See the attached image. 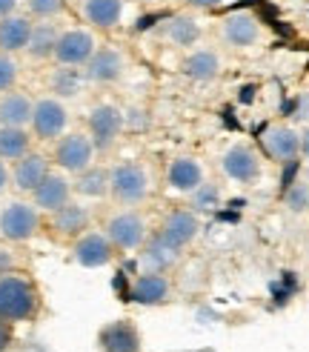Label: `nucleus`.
<instances>
[{
	"label": "nucleus",
	"mask_w": 309,
	"mask_h": 352,
	"mask_svg": "<svg viewBox=\"0 0 309 352\" xmlns=\"http://www.w3.org/2000/svg\"><path fill=\"white\" fill-rule=\"evenodd\" d=\"M52 166H58L60 172L66 175H75L89 169L98 157V149L92 144V138L86 129H75V132H66L55 140V146H52Z\"/></svg>",
	"instance_id": "7"
},
{
	"label": "nucleus",
	"mask_w": 309,
	"mask_h": 352,
	"mask_svg": "<svg viewBox=\"0 0 309 352\" xmlns=\"http://www.w3.org/2000/svg\"><path fill=\"white\" fill-rule=\"evenodd\" d=\"M220 172L232 184L252 186L264 178V152L249 140H235L220 152Z\"/></svg>",
	"instance_id": "5"
},
{
	"label": "nucleus",
	"mask_w": 309,
	"mask_h": 352,
	"mask_svg": "<svg viewBox=\"0 0 309 352\" xmlns=\"http://www.w3.org/2000/svg\"><path fill=\"white\" fill-rule=\"evenodd\" d=\"M9 270H21V263H17V255L14 250L0 243V272H9Z\"/></svg>",
	"instance_id": "34"
},
{
	"label": "nucleus",
	"mask_w": 309,
	"mask_h": 352,
	"mask_svg": "<svg viewBox=\"0 0 309 352\" xmlns=\"http://www.w3.org/2000/svg\"><path fill=\"white\" fill-rule=\"evenodd\" d=\"M86 83V75H83V69L78 66H58L52 69V75H49V92L55 95V98H75L80 92V86Z\"/></svg>",
	"instance_id": "29"
},
{
	"label": "nucleus",
	"mask_w": 309,
	"mask_h": 352,
	"mask_svg": "<svg viewBox=\"0 0 309 352\" xmlns=\"http://www.w3.org/2000/svg\"><path fill=\"white\" fill-rule=\"evenodd\" d=\"M14 344V324L0 318V352H9Z\"/></svg>",
	"instance_id": "35"
},
{
	"label": "nucleus",
	"mask_w": 309,
	"mask_h": 352,
	"mask_svg": "<svg viewBox=\"0 0 309 352\" xmlns=\"http://www.w3.org/2000/svg\"><path fill=\"white\" fill-rule=\"evenodd\" d=\"M284 204L292 212H306L309 209V184H292L284 195Z\"/></svg>",
	"instance_id": "33"
},
{
	"label": "nucleus",
	"mask_w": 309,
	"mask_h": 352,
	"mask_svg": "<svg viewBox=\"0 0 309 352\" xmlns=\"http://www.w3.org/2000/svg\"><path fill=\"white\" fill-rule=\"evenodd\" d=\"M154 192V175L144 161H120L109 169V198L117 206H141Z\"/></svg>",
	"instance_id": "2"
},
{
	"label": "nucleus",
	"mask_w": 309,
	"mask_h": 352,
	"mask_svg": "<svg viewBox=\"0 0 309 352\" xmlns=\"http://www.w3.org/2000/svg\"><path fill=\"white\" fill-rule=\"evenodd\" d=\"M32 144H34V138L29 126H0V157L6 164H14L17 157L32 152Z\"/></svg>",
	"instance_id": "28"
},
{
	"label": "nucleus",
	"mask_w": 309,
	"mask_h": 352,
	"mask_svg": "<svg viewBox=\"0 0 309 352\" xmlns=\"http://www.w3.org/2000/svg\"><path fill=\"white\" fill-rule=\"evenodd\" d=\"M23 6L32 21H58L60 14H66L69 0H23Z\"/></svg>",
	"instance_id": "31"
},
{
	"label": "nucleus",
	"mask_w": 309,
	"mask_h": 352,
	"mask_svg": "<svg viewBox=\"0 0 309 352\" xmlns=\"http://www.w3.org/2000/svg\"><path fill=\"white\" fill-rule=\"evenodd\" d=\"M72 258H75L78 267L100 270V267H109V263L117 258V250L112 246V241L106 238V232L89 226V230H86L80 238L72 241Z\"/></svg>",
	"instance_id": "12"
},
{
	"label": "nucleus",
	"mask_w": 309,
	"mask_h": 352,
	"mask_svg": "<svg viewBox=\"0 0 309 352\" xmlns=\"http://www.w3.org/2000/svg\"><path fill=\"white\" fill-rule=\"evenodd\" d=\"M103 232L112 241L117 255L124 252H137L149 241V221L137 206H120L103 221Z\"/></svg>",
	"instance_id": "3"
},
{
	"label": "nucleus",
	"mask_w": 309,
	"mask_h": 352,
	"mask_svg": "<svg viewBox=\"0 0 309 352\" xmlns=\"http://www.w3.org/2000/svg\"><path fill=\"white\" fill-rule=\"evenodd\" d=\"M166 189L178 195H195L206 186V166L195 155H175L166 164Z\"/></svg>",
	"instance_id": "13"
},
{
	"label": "nucleus",
	"mask_w": 309,
	"mask_h": 352,
	"mask_svg": "<svg viewBox=\"0 0 309 352\" xmlns=\"http://www.w3.org/2000/svg\"><path fill=\"white\" fill-rule=\"evenodd\" d=\"M183 3L189 9H201V12H209V9H220V6H227L229 0H183Z\"/></svg>",
	"instance_id": "36"
},
{
	"label": "nucleus",
	"mask_w": 309,
	"mask_h": 352,
	"mask_svg": "<svg viewBox=\"0 0 309 352\" xmlns=\"http://www.w3.org/2000/svg\"><path fill=\"white\" fill-rule=\"evenodd\" d=\"M72 189H75V195H80L86 201L109 198V169L92 164L89 169L78 172L75 178H72Z\"/></svg>",
	"instance_id": "27"
},
{
	"label": "nucleus",
	"mask_w": 309,
	"mask_h": 352,
	"mask_svg": "<svg viewBox=\"0 0 309 352\" xmlns=\"http://www.w3.org/2000/svg\"><path fill=\"white\" fill-rule=\"evenodd\" d=\"M43 312V292L26 270L0 272V318L9 324H32Z\"/></svg>",
	"instance_id": "1"
},
{
	"label": "nucleus",
	"mask_w": 309,
	"mask_h": 352,
	"mask_svg": "<svg viewBox=\"0 0 309 352\" xmlns=\"http://www.w3.org/2000/svg\"><path fill=\"white\" fill-rule=\"evenodd\" d=\"M261 152L275 164H292L301 157V132L289 123H269L261 132Z\"/></svg>",
	"instance_id": "15"
},
{
	"label": "nucleus",
	"mask_w": 309,
	"mask_h": 352,
	"mask_svg": "<svg viewBox=\"0 0 309 352\" xmlns=\"http://www.w3.org/2000/svg\"><path fill=\"white\" fill-rule=\"evenodd\" d=\"M32 204L41 209L43 215L55 212V209H60L63 204H69L75 198V189H72V175H66L60 169H52L46 178L38 184V189L32 192Z\"/></svg>",
	"instance_id": "19"
},
{
	"label": "nucleus",
	"mask_w": 309,
	"mask_h": 352,
	"mask_svg": "<svg viewBox=\"0 0 309 352\" xmlns=\"http://www.w3.org/2000/svg\"><path fill=\"white\" fill-rule=\"evenodd\" d=\"M69 109L66 103L55 95H43L34 100V109H32V120H29V132L34 140H43V144H55L60 135L69 132Z\"/></svg>",
	"instance_id": "9"
},
{
	"label": "nucleus",
	"mask_w": 309,
	"mask_h": 352,
	"mask_svg": "<svg viewBox=\"0 0 309 352\" xmlns=\"http://www.w3.org/2000/svg\"><path fill=\"white\" fill-rule=\"evenodd\" d=\"M181 69H183V75H186L189 80H195V83H209V80H215V78L220 75L223 63H220V55H218L215 49H209V46H192V49L186 52Z\"/></svg>",
	"instance_id": "22"
},
{
	"label": "nucleus",
	"mask_w": 309,
	"mask_h": 352,
	"mask_svg": "<svg viewBox=\"0 0 309 352\" xmlns=\"http://www.w3.org/2000/svg\"><path fill=\"white\" fill-rule=\"evenodd\" d=\"M83 75L89 83L112 86L126 75V55L117 46H98V52L83 66Z\"/></svg>",
	"instance_id": "18"
},
{
	"label": "nucleus",
	"mask_w": 309,
	"mask_h": 352,
	"mask_svg": "<svg viewBox=\"0 0 309 352\" xmlns=\"http://www.w3.org/2000/svg\"><path fill=\"white\" fill-rule=\"evenodd\" d=\"M46 226H49V232L55 235L58 241L72 243L75 238H80L92 226V209L72 198L69 204H63L60 209H55V212L46 215Z\"/></svg>",
	"instance_id": "14"
},
{
	"label": "nucleus",
	"mask_w": 309,
	"mask_h": 352,
	"mask_svg": "<svg viewBox=\"0 0 309 352\" xmlns=\"http://www.w3.org/2000/svg\"><path fill=\"white\" fill-rule=\"evenodd\" d=\"M198 235H201V218L192 209H169L163 221L158 223V230H154V238L178 252H183L186 246H192L198 241Z\"/></svg>",
	"instance_id": "11"
},
{
	"label": "nucleus",
	"mask_w": 309,
	"mask_h": 352,
	"mask_svg": "<svg viewBox=\"0 0 309 352\" xmlns=\"http://www.w3.org/2000/svg\"><path fill=\"white\" fill-rule=\"evenodd\" d=\"M9 166H12V186L21 192V195H32V192L38 189V184L52 172V157L46 152L32 149Z\"/></svg>",
	"instance_id": "20"
},
{
	"label": "nucleus",
	"mask_w": 309,
	"mask_h": 352,
	"mask_svg": "<svg viewBox=\"0 0 309 352\" xmlns=\"http://www.w3.org/2000/svg\"><path fill=\"white\" fill-rule=\"evenodd\" d=\"M23 0H0V17H6V14H14L17 9H21Z\"/></svg>",
	"instance_id": "38"
},
{
	"label": "nucleus",
	"mask_w": 309,
	"mask_h": 352,
	"mask_svg": "<svg viewBox=\"0 0 309 352\" xmlns=\"http://www.w3.org/2000/svg\"><path fill=\"white\" fill-rule=\"evenodd\" d=\"M301 155H304L306 161H309V126L301 132Z\"/></svg>",
	"instance_id": "39"
},
{
	"label": "nucleus",
	"mask_w": 309,
	"mask_h": 352,
	"mask_svg": "<svg viewBox=\"0 0 309 352\" xmlns=\"http://www.w3.org/2000/svg\"><path fill=\"white\" fill-rule=\"evenodd\" d=\"M98 46H100V41H98L95 29H89V26H69V29L60 32L55 55H52V63L83 69L86 63H89V58L98 52Z\"/></svg>",
	"instance_id": "10"
},
{
	"label": "nucleus",
	"mask_w": 309,
	"mask_h": 352,
	"mask_svg": "<svg viewBox=\"0 0 309 352\" xmlns=\"http://www.w3.org/2000/svg\"><path fill=\"white\" fill-rule=\"evenodd\" d=\"M43 230V212L32 201L12 198L0 206V241L3 243H29Z\"/></svg>",
	"instance_id": "4"
},
{
	"label": "nucleus",
	"mask_w": 309,
	"mask_h": 352,
	"mask_svg": "<svg viewBox=\"0 0 309 352\" xmlns=\"http://www.w3.org/2000/svg\"><path fill=\"white\" fill-rule=\"evenodd\" d=\"M126 129V112L115 107V103L100 100L89 109V118H86V132H89L92 144L100 152H112L117 146L120 135Z\"/></svg>",
	"instance_id": "8"
},
{
	"label": "nucleus",
	"mask_w": 309,
	"mask_h": 352,
	"mask_svg": "<svg viewBox=\"0 0 309 352\" xmlns=\"http://www.w3.org/2000/svg\"><path fill=\"white\" fill-rule=\"evenodd\" d=\"M129 0H78V17L95 32H115L126 21Z\"/></svg>",
	"instance_id": "16"
},
{
	"label": "nucleus",
	"mask_w": 309,
	"mask_h": 352,
	"mask_svg": "<svg viewBox=\"0 0 309 352\" xmlns=\"http://www.w3.org/2000/svg\"><path fill=\"white\" fill-rule=\"evenodd\" d=\"M135 3H161V0H135Z\"/></svg>",
	"instance_id": "40"
},
{
	"label": "nucleus",
	"mask_w": 309,
	"mask_h": 352,
	"mask_svg": "<svg viewBox=\"0 0 309 352\" xmlns=\"http://www.w3.org/2000/svg\"><path fill=\"white\" fill-rule=\"evenodd\" d=\"M172 278L169 272H154V270H144L141 275L132 278L129 284V301L141 304V307H163L172 301Z\"/></svg>",
	"instance_id": "17"
},
{
	"label": "nucleus",
	"mask_w": 309,
	"mask_h": 352,
	"mask_svg": "<svg viewBox=\"0 0 309 352\" xmlns=\"http://www.w3.org/2000/svg\"><path fill=\"white\" fill-rule=\"evenodd\" d=\"M32 17L23 12H14L0 17V52H9V55H17V52H26L29 34H32Z\"/></svg>",
	"instance_id": "24"
},
{
	"label": "nucleus",
	"mask_w": 309,
	"mask_h": 352,
	"mask_svg": "<svg viewBox=\"0 0 309 352\" xmlns=\"http://www.w3.org/2000/svg\"><path fill=\"white\" fill-rule=\"evenodd\" d=\"M218 38L235 52L255 49L264 43V21L252 9H235L218 21Z\"/></svg>",
	"instance_id": "6"
},
{
	"label": "nucleus",
	"mask_w": 309,
	"mask_h": 352,
	"mask_svg": "<svg viewBox=\"0 0 309 352\" xmlns=\"http://www.w3.org/2000/svg\"><path fill=\"white\" fill-rule=\"evenodd\" d=\"M98 349L100 352H144V338L129 318H117L98 329Z\"/></svg>",
	"instance_id": "21"
},
{
	"label": "nucleus",
	"mask_w": 309,
	"mask_h": 352,
	"mask_svg": "<svg viewBox=\"0 0 309 352\" xmlns=\"http://www.w3.org/2000/svg\"><path fill=\"white\" fill-rule=\"evenodd\" d=\"M9 186H12V166L3 161V157H0V195H3Z\"/></svg>",
	"instance_id": "37"
},
{
	"label": "nucleus",
	"mask_w": 309,
	"mask_h": 352,
	"mask_svg": "<svg viewBox=\"0 0 309 352\" xmlns=\"http://www.w3.org/2000/svg\"><path fill=\"white\" fill-rule=\"evenodd\" d=\"M161 34L169 46H178V49H192L198 46L201 41V23L195 14L189 12H181L175 17H169V21L161 23Z\"/></svg>",
	"instance_id": "23"
},
{
	"label": "nucleus",
	"mask_w": 309,
	"mask_h": 352,
	"mask_svg": "<svg viewBox=\"0 0 309 352\" xmlns=\"http://www.w3.org/2000/svg\"><path fill=\"white\" fill-rule=\"evenodd\" d=\"M60 32L63 29H60L58 21H34L32 23V34H29V43H26V55L32 60H52Z\"/></svg>",
	"instance_id": "25"
},
{
	"label": "nucleus",
	"mask_w": 309,
	"mask_h": 352,
	"mask_svg": "<svg viewBox=\"0 0 309 352\" xmlns=\"http://www.w3.org/2000/svg\"><path fill=\"white\" fill-rule=\"evenodd\" d=\"M34 98L23 89H9L0 95V126H29Z\"/></svg>",
	"instance_id": "26"
},
{
	"label": "nucleus",
	"mask_w": 309,
	"mask_h": 352,
	"mask_svg": "<svg viewBox=\"0 0 309 352\" xmlns=\"http://www.w3.org/2000/svg\"><path fill=\"white\" fill-rule=\"evenodd\" d=\"M17 80H21V63H17V55H9V52H0V95L17 89Z\"/></svg>",
	"instance_id": "32"
},
{
	"label": "nucleus",
	"mask_w": 309,
	"mask_h": 352,
	"mask_svg": "<svg viewBox=\"0 0 309 352\" xmlns=\"http://www.w3.org/2000/svg\"><path fill=\"white\" fill-rule=\"evenodd\" d=\"M144 250V261H146V270H154V272H169L172 267L178 263V250H172L163 241H158L154 235H149V241L141 246Z\"/></svg>",
	"instance_id": "30"
},
{
	"label": "nucleus",
	"mask_w": 309,
	"mask_h": 352,
	"mask_svg": "<svg viewBox=\"0 0 309 352\" xmlns=\"http://www.w3.org/2000/svg\"><path fill=\"white\" fill-rule=\"evenodd\" d=\"M306 181H309V166H306Z\"/></svg>",
	"instance_id": "41"
}]
</instances>
